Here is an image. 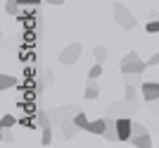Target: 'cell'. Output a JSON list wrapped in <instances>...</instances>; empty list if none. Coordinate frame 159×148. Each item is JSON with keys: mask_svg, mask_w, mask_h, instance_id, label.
<instances>
[{"mask_svg": "<svg viewBox=\"0 0 159 148\" xmlns=\"http://www.w3.org/2000/svg\"><path fill=\"white\" fill-rule=\"evenodd\" d=\"M119 67H121V74H145V69L150 67V65H147V60H143L135 50H128V53L121 57Z\"/></svg>", "mask_w": 159, "mask_h": 148, "instance_id": "6da1fadb", "label": "cell"}, {"mask_svg": "<svg viewBox=\"0 0 159 148\" xmlns=\"http://www.w3.org/2000/svg\"><path fill=\"white\" fill-rule=\"evenodd\" d=\"M140 110V101L135 98V101H114V103H109L107 105V115H112V117H133V115Z\"/></svg>", "mask_w": 159, "mask_h": 148, "instance_id": "7a4b0ae2", "label": "cell"}, {"mask_svg": "<svg viewBox=\"0 0 159 148\" xmlns=\"http://www.w3.org/2000/svg\"><path fill=\"white\" fill-rule=\"evenodd\" d=\"M112 14H114V22L124 29H135L138 27V19H135V14L128 10L124 2H114L112 5Z\"/></svg>", "mask_w": 159, "mask_h": 148, "instance_id": "3957f363", "label": "cell"}, {"mask_svg": "<svg viewBox=\"0 0 159 148\" xmlns=\"http://www.w3.org/2000/svg\"><path fill=\"white\" fill-rule=\"evenodd\" d=\"M81 53H83V46L74 41V43H69L64 50H60V57H57V60H60L62 65H74V62H79Z\"/></svg>", "mask_w": 159, "mask_h": 148, "instance_id": "277c9868", "label": "cell"}, {"mask_svg": "<svg viewBox=\"0 0 159 148\" xmlns=\"http://www.w3.org/2000/svg\"><path fill=\"white\" fill-rule=\"evenodd\" d=\"M116 129H119V141H131L133 120L131 117H119V120H116Z\"/></svg>", "mask_w": 159, "mask_h": 148, "instance_id": "5b68a950", "label": "cell"}, {"mask_svg": "<svg viewBox=\"0 0 159 148\" xmlns=\"http://www.w3.org/2000/svg\"><path fill=\"white\" fill-rule=\"evenodd\" d=\"M140 91H143V98H145V103H152L159 98V81H145L143 86H140Z\"/></svg>", "mask_w": 159, "mask_h": 148, "instance_id": "8992f818", "label": "cell"}, {"mask_svg": "<svg viewBox=\"0 0 159 148\" xmlns=\"http://www.w3.org/2000/svg\"><path fill=\"white\" fill-rule=\"evenodd\" d=\"M107 117V129H105V139L107 141H119V129H116V117H112V115H105Z\"/></svg>", "mask_w": 159, "mask_h": 148, "instance_id": "52a82bcc", "label": "cell"}, {"mask_svg": "<svg viewBox=\"0 0 159 148\" xmlns=\"http://www.w3.org/2000/svg\"><path fill=\"white\" fill-rule=\"evenodd\" d=\"M79 131H81V127H79L74 120H64V122H62V134H64L66 141L76 139V134H79Z\"/></svg>", "mask_w": 159, "mask_h": 148, "instance_id": "ba28073f", "label": "cell"}, {"mask_svg": "<svg viewBox=\"0 0 159 148\" xmlns=\"http://www.w3.org/2000/svg\"><path fill=\"white\" fill-rule=\"evenodd\" d=\"M105 129H107V117H100V120H90V124H88L86 131H90V134H105Z\"/></svg>", "mask_w": 159, "mask_h": 148, "instance_id": "9c48e42d", "label": "cell"}, {"mask_svg": "<svg viewBox=\"0 0 159 148\" xmlns=\"http://www.w3.org/2000/svg\"><path fill=\"white\" fill-rule=\"evenodd\" d=\"M83 96H86L88 101H95L100 96V86L95 84V79H88V84H86V91H83Z\"/></svg>", "mask_w": 159, "mask_h": 148, "instance_id": "30bf717a", "label": "cell"}, {"mask_svg": "<svg viewBox=\"0 0 159 148\" xmlns=\"http://www.w3.org/2000/svg\"><path fill=\"white\" fill-rule=\"evenodd\" d=\"M48 115H50V122H52V127H62V122L66 120V117H64V112H62V108L48 110Z\"/></svg>", "mask_w": 159, "mask_h": 148, "instance_id": "8fae6325", "label": "cell"}, {"mask_svg": "<svg viewBox=\"0 0 159 148\" xmlns=\"http://www.w3.org/2000/svg\"><path fill=\"white\" fill-rule=\"evenodd\" d=\"M12 86H17V79L10 76V74H0V91H7Z\"/></svg>", "mask_w": 159, "mask_h": 148, "instance_id": "7c38bea8", "label": "cell"}, {"mask_svg": "<svg viewBox=\"0 0 159 148\" xmlns=\"http://www.w3.org/2000/svg\"><path fill=\"white\" fill-rule=\"evenodd\" d=\"M133 146H138V148H150L152 146V136H150V131L147 134H143V136H138L135 141H131Z\"/></svg>", "mask_w": 159, "mask_h": 148, "instance_id": "4fadbf2b", "label": "cell"}, {"mask_svg": "<svg viewBox=\"0 0 159 148\" xmlns=\"http://www.w3.org/2000/svg\"><path fill=\"white\" fill-rule=\"evenodd\" d=\"M124 81L131 84V86H138V88L145 84V81H143V74H124Z\"/></svg>", "mask_w": 159, "mask_h": 148, "instance_id": "5bb4252c", "label": "cell"}, {"mask_svg": "<svg viewBox=\"0 0 159 148\" xmlns=\"http://www.w3.org/2000/svg\"><path fill=\"white\" fill-rule=\"evenodd\" d=\"M40 131H43V136H40V143H43V146H50V143H52V124L43 127Z\"/></svg>", "mask_w": 159, "mask_h": 148, "instance_id": "9a60e30c", "label": "cell"}, {"mask_svg": "<svg viewBox=\"0 0 159 148\" xmlns=\"http://www.w3.org/2000/svg\"><path fill=\"white\" fill-rule=\"evenodd\" d=\"M143 134H147V127L145 124H140V122H133V134H131V141H135L138 136H143ZM128 141V143H131Z\"/></svg>", "mask_w": 159, "mask_h": 148, "instance_id": "2e32d148", "label": "cell"}, {"mask_svg": "<svg viewBox=\"0 0 159 148\" xmlns=\"http://www.w3.org/2000/svg\"><path fill=\"white\" fill-rule=\"evenodd\" d=\"M62 112H64L66 120H74V117H76V112H81V108L71 103V105H62Z\"/></svg>", "mask_w": 159, "mask_h": 148, "instance_id": "e0dca14e", "label": "cell"}, {"mask_svg": "<svg viewBox=\"0 0 159 148\" xmlns=\"http://www.w3.org/2000/svg\"><path fill=\"white\" fill-rule=\"evenodd\" d=\"M93 55H95V62H102V65H105V60H107V48L105 46H95L93 48Z\"/></svg>", "mask_w": 159, "mask_h": 148, "instance_id": "ac0fdd59", "label": "cell"}, {"mask_svg": "<svg viewBox=\"0 0 159 148\" xmlns=\"http://www.w3.org/2000/svg\"><path fill=\"white\" fill-rule=\"evenodd\" d=\"M74 122L79 124L81 129H88V124H90V120H88V115L81 110V112H76V117H74Z\"/></svg>", "mask_w": 159, "mask_h": 148, "instance_id": "d6986e66", "label": "cell"}, {"mask_svg": "<svg viewBox=\"0 0 159 148\" xmlns=\"http://www.w3.org/2000/svg\"><path fill=\"white\" fill-rule=\"evenodd\" d=\"M100 74H102V62H95L93 67L88 69V79H98Z\"/></svg>", "mask_w": 159, "mask_h": 148, "instance_id": "ffe728a7", "label": "cell"}, {"mask_svg": "<svg viewBox=\"0 0 159 148\" xmlns=\"http://www.w3.org/2000/svg\"><path fill=\"white\" fill-rule=\"evenodd\" d=\"M124 98H126V101H135V98H138V86L126 84V93H124Z\"/></svg>", "mask_w": 159, "mask_h": 148, "instance_id": "44dd1931", "label": "cell"}, {"mask_svg": "<svg viewBox=\"0 0 159 148\" xmlns=\"http://www.w3.org/2000/svg\"><path fill=\"white\" fill-rule=\"evenodd\" d=\"M145 31L147 34H159V19H150L145 24Z\"/></svg>", "mask_w": 159, "mask_h": 148, "instance_id": "7402d4cb", "label": "cell"}, {"mask_svg": "<svg viewBox=\"0 0 159 148\" xmlns=\"http://www.w3.org/2000/svg\"><path fill=\"white\" fill-rule=\"evenodd\" d=\"M0 141L5 143H14V136H12V131H10V129H2V131H0Z\"/></svg>", "mask_w": 159, "mask_h": 148, "instance_id": "603a6c76", "label": "cell"}, {"mask_svg": "<svg viewBox=\"0 0 159 148\" xmlns=\"http://www.w3.org/2000/svg\"><path fill=\"white\" fill-rule=\"evenodd\" d=\"M14 122H17V120H14L12 115H5V117L0 120V127H2V129H10V127H14Z\"/></svg>", "mask_w": 159, "mask_h": 148, "instance_id": "cb8c5ba5", "label": "cell"}, {"mask_svg": "<svg viewBox=\"0 0 159 148\" xmlns=\"http://www.w3.org/2000/svg\"><path fill=\"white\" fill-rule=\"evenodd\" d=\"M40 79H43V84H52V81H55V74L50 72V67H48V69H43V74H40Z\"/></svg>", "mask_w": 159, "mask_h": 148, "instance_id": "d4e9b609", "label": "cell"}, {"mask_svg": "<svg viewBox=\"0 0 159 148\" xmlns=\"http://www.w3.org/2000/svg\"><path fill=\"white\" fill-rule=\"evenodd\" d=\"M5 12H7V14H17V0H7Z\"/></svg>", "mask_w": 159, "mask_h": 148, "instance_id": "484cf974", "label": "cell"}, {"mask_svg": "<svg viewBox=\"0 0 159 148\" xmlns=\"http://www.w3.org/2000/svg\"><path fill=\"white\" fill-rule=\"evenodd\" d=\"M147 65H150V67H154V65H159V50H157V53H152V55H150V57H147Z\"/></svg>", "mask_w": 159, "mask_h": 148, "instance_id": "4316f807", "label": "cell"}, {"mask_svg": "<svg viewBox=\"0 0 159 148\" xmlns=\"http://www.w3.org/2000/svg\"><path fill=\"white\" fill-rule=\"evenodd\" d=\"M147 105H150V110H152L154 115H159V98H157V101H152V103H147Z\"/></svg>", "mask_w": 159, "mask_h": 148, "instance_id": "83f0119b", "label": "cell"}, {"mask_svg": "<svg viewBox=\"0 0 159 148\" xmlns=\"http://www.w3.org/2000/svg\"><path fill=\"white\" fill-rule=\"evenodd\" d=\"M48 5H64V0H45Z\"/></svg>", "mask_w": 159, "mask_h": 148, "instance_id": "f1b7e54d", "label": "cell"}]
</instances>
